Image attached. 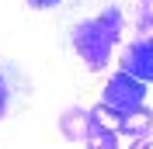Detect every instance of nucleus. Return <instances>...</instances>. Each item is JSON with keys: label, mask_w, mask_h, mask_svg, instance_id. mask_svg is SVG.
I'll return each instance as SVG.
<instances>
[{"label": "nucleus", "mask_w": 153, "mask_h": 149, "mask_svg": "<svg viewBox=\"0 0 153 149\" xmlns=\"http://www.w3.org/2000/svg\"><path fill=\"white\" fill-rule=\"evenodd\" d=\"M122 28H125V18L118 7H108L105 14H97L91 21H80L73 28V49L84 59L87 69H94V73L105 69V63L111 59L115 42L122 38Z\"/></svg>", "instance_id": "f257e3e1"}, {"label": "nucleus", "mask_w": 153, "mask_h": 149, "mask_svg": "<svg viewBox=\"0 0 153 149\" xmlns=\"http://www.w3.org/2000/svg\"><path fill=\"white\" fill-rule=\"evenodd\" d=\"M146 101V83L143 80H136L132 73H115L108 76L105 90H101V104L105 108H111L115 114H129L132 108H139V104Z\"/></svg>", "instance_id": "f03ea898"}, {"label": "nucleus", "mask_w": 153, "mask_h": 149, "mask_svg": "<svg viewBox=\"0 0 153 149\" xmlns=\"http://www.w3.org/2000/svg\"><path fill=\"white\" fill-rule=\"evenodd\" d=\"M87 142L97 149H115L118 146V114L105 104H97L87 118Z\"/></svg>", "instance_id": "7ed1b4c3"}, {"label": "nucleus", "mask_w": 153, "mask_h": 149, "mask_svg": "<svg viewBox=\"0 0 153 149\" xmlns=\"http://www.w3.org/2000/svg\"><path fill=\"white\" fill-rule=\"evenodd\" d=\"M122 69L143 83H153V38H139L122 49Z\"/></svg>", "instance_id": "20e7f679"}, {"label": "nucleus", "mask_w": 153, "mask_h": 149, "mask_svg": "<svg viewBox=\"0 0 153 149\" xmlns=\"http://www.w3.org/2000/svg\"><path fill=\"white\" fill-rule=\"evenodd\" d=\"M118 135H129V139H146V135H153V111L150 108H132L129 114H118Z\"/></svg>", "instance_id": "39448f33"}, {"label": "nucleus", "mask_w": 153, "mask_h": 149, "mask_svg": "<svg viewBox=\"0 0 153 149\" xmlns=\"http://www.w3.org/2000/svg\"><path fill=\"white\" fill-rule=\"evenodd\" d=\"M87 118H91V111H84V108H70V111H63V118H59L63 135H66L70 142H87Z\"/></svg>", "instance_id": "423d86ee"}, {"label": "nucleus", "mask_w": 153, "mask_h": 149, "mask_svg": "<svg viewBox=\"0 0 153 149\" xmlns=\"http://www.w3.org/2000/svg\"><path fill=\"white\" fill-rule=\"evenodd\" d=\"M132 21H136V28L143 31L146 38H153V0H139V4H136Z\"/></svg>", "instance_id": "0eeeda50"}, {"label": "nucleus", "mask_w": 153, "mask_h": 149, "mask_svg": "<svg viewBox=\"0 0 153 149\" xmlns=\"http://www.w3.org/2000/svg\"><path fill=\"white\" fill-rule=\"evenodd\" d=\"M7 114V83H4V76H0V118Z\"/></svg>", "instance_id": "6e6552de"}, {"label": "nucleus", "mask_w": 153, "mask_h": 149, "mask_svg": "<svg viewBox=\"0 0 153 149\" xmlns=\"http://www.w3.org/2000/svg\"><path fill=\"white\" fill-rule=\"evenodd\" d=\"M31 7H52V4H59V0H28Z\"/></svg>", "instance_id": "1a4fd4ad"}]
</instances>
